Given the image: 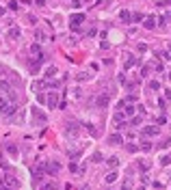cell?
I'll return each instance as SVG.
<instances>
[{
    "instance_id": "31",
    "label": "cell",
    "mask_w": 171,
    "mask_h": 190,
    "mask_svg": "<svg viewBox=\"0 0 171 190\" xmlns=\"http://www.w3.org/2000/svg\"><path fill=\"white\" fill-rule=\"evenodd\" d=\"M165 22H167V17H158V20H156V26H165Z\"/></svg>"
},
{
    "instance_id": "40",
    "label": "cell",
    "mask_w": 171,
    "mask_h": 190,
    "mask_svg": "<svg viewBox=\"0 0 171 190\" xmlns=\"http://www.w3.org/2000/svg\"><path fill=\"white\" fill-rule=\"evenodd\" d=\"M169 80H171V71H169Z\"/></svg>"
},
{
    "instance_id": "6",
    "label": "cell",
    "mask_w": 171,
    "mask_h": 190,
    "mask_svg": "<svg viewBox=\"0 0 171 190\" xmlns=\"http://www.w3.org/2000/svg\"><path fill=\"white\" fill-rule=\"evenodd\" d=\"M0 184H7V186H11V188H17V186H20V182H17V179H15L13 175H7L4 179L0 177Z\"/></svg>"
},
{
    "instance_id": "4",
    "label": "cell",
    "mask_w": 171,
    "mask_h": 190,
    "mask_svg": "<svg viewBox=\"0 0 171 190\" xmlns=\"http://www.w3.org/2000/svg\"><path fill=\"white\" fill-rule=\"evenodd\" d=\"M143 136H158V128L156 125H145V128L141 130Z\"/></svg>"
},
{
    "instance_id": "36",
    "label": "cell",
    "mask_w": 171,
    "mask_h": 190,
    "mask_svg": "<svg viewBox=\"0 0 171 190\" xmlns=\"http://www.w3.org/2000/svg\"><path fill=\"white\" fill-rule=\"evenodd\" d=\"M35 4H37V7H43V4H46V0H35Z\"/></svg>"
},
{
    "instance_id": "10",
    "label": "cell",
    "mask_w": 171,
    "mask_h": 190,
    "mask_svg": "<svg viewBox=\"0 0 171 190\" xmlns=\"http://www.w3.org/2000/svg\"><path fill=\"white\" fill-rule=\"evenodd\" d=\"M123 143V138H121V134H111V136H109V145H121Z\"/></svg>"
},
{
    "instance_id": "17",
    "label": "cell",
    "mask_w": 171,
    "mask_h": 190,
    "mask_svg": "<svg viewBox=\"0 0 171 190\" xmlns=\"http://www.w3.org/2000/svg\"><path fill=\"white\" fill-rule=\"evenodd\" d=\"M9 37H11V39H20V28H17V26H13V28L9 30Z\"/></svg>"
},
{
    "instance_id": "13",
    "label": "cell",
    "mask_w": 171,
    "mask_h": 190,
    "mask_svg": "<svg viewBox=\"0 0 171 190\" xmlns=\"http://www.w3.org/2000/svg\"><path fill=\"white\" fill-rule=\"evenodd\" d=\"M121 106H123V117H134V106L132 104H123L121 102Z\"/></svg>"
},
{
    "instance_id": "19",
    "label": "cell",
    "mask_w": 171,
    "mask_h": 190,
    "mask_svg": "<svg viewBox=\"0 0 171 190\" xmlns=\"http://www.w3.org/2000/svg\"><path fill=\"white\" fill-rule=\"evenodd\" d=\"M106 164H109L111 169H117V166H119V160H117V158L113 156V158H109V160H106Z\"/></svg>"
},
{
    "instance_id": "15",
    "label": "cell",
    "mask_w": 171,
    "mask_h": 190,
    "mask_svg": "<svg viewBox=\"0 0 171 190\" xmlns=\"http://www.w3.org/2000/svg\"><path fill=\"white\" fill-rule=\"evenodd\" d=\"M46 86H48V80H39V82H35V84H33L35 91H43Z\"/></svg>"
},
{
    "instance_id": "2",
    "label": "cell",
    "mask_w": 171,
    "mask_h": 190,
    "mask_svg": "<svg viewBox=\"0 0 171 190\" xmlns=\"http://www.w3.org/2000/svg\"><path fill=\"white\" fill-rule=\"evenodd\" d=\"M83 22H85V15H83V13H74V15L69 17V24H71V28H74V30H76Z\"/></svg>"
},
{
    "instance_id": "24",
    "label": "cell",
    "mask_w": 171,
    "mask_h": 190,
    "mask_svg": "<svg viewBox=\"0 0 171 190\" xmlns=\"http://www.w3.org/2000/svg\"><path fill=\"white\" fill-rule=\"evenodd\" d=\"M126 149H128L130 153H137V151H139V147H137L134 143H128V145H126Z\"/></svg>"
},
{
    "instance_id": "16",
    "label": "cell",
    "mask_w": 171,
    "mask_h": 190,
    "mask_svg": "<svg viewBox=\"0 0 171 190\" xmlns=\"http://www.w3.org/2000/svg\"><path fill=\"white\" fill-rule=\"evenodd\" d=\"M117 177H119V175H117V171H111V173L106 175V184H115Z\"/></svg>"
},
{
    "instance_id": "38",
    "label": "cell",
    "mask_w": 171,
    "mask_h": 190,
    "mask_svg": "<svg viewBox=\"0 0 171 190\" xmlns=\"http://www.w3.org/2000/svg\"><path fill=\"white\" fill-rule=\"evenodd\" d=\"M0 15H4V9H2V7H0Z\"/></svg>"
},
{
    "instance_id": "35",
    "label": "cell",
    "mask_w": 171,
    "mask_h": 190,
    "mask_svg": "<svg viewBox=\"0 0 171 190\" xmlns=\"http://www.w3.org/2000/svg\"><path fill=\"white\" fill-rule=\"evenodd\" d=\"M137 48H139V52H145V50H147V46H145V43H139Z\"/></svg>"
},
{
    "instance_id": "34",
    "label": "cell",
    "mask_w": 171,
    "mask_h": 190,
    "mask_svg": "<svg viewBox=\"0 0 171 190\" xmlns=\"http://www.w3.org/2000/svg\"><path fill=\"white\" fill-rule=\"evenodd\" d=\"M132 20H134V22H141V20H143V15H141V13H134V15H132Z\"/></svg>"
},
{
    "instance_id": "43",
    "label": "cell",
    "mask_w": 171,
    "mask_h": 190,
    "mask_svg": "<svg viewBox=\"0 0 171 190\" xmlns=\"http://www.w3.org/2000/svg\"><path fill=\"white\" fill-rule=\"evenodd\" d=\"M169 17H171V11H169Z\"/></svg>"
},
{
    "instance_id": "28",
    "label": "cell",
    "mask_w": 171,
    "mask_h": 190,
    "mask_svg": "<svg viewBox=\"0 0 171 190\" xmlns=\"http://www.w3.org/2000/svg\"><path fill=\"white\" fill-rule=\"evenodd\" d=\"M156 54H158L160 58H165V61H171V54L169 52H156Z\"/></svg>"
},
{
    "instance_id": "26",
    "label": "cell",
    "mask_w": 171,
    "mask_h": 190,
    "mask_svg": "<svg viewBox=\"0 0 171 190\" xmlns=\"http://www.w3.org/2000/svg\"><path fill=\"white\" fill-rule=\"evenodd\" d=\"M121 190H132V179H123V186Z\"/></svg>"
},
{
    "instance_id": "5",
    "label": "cell",
    "mask_w": 171,
    "mask_h": 190,
    "mask_svg": "<svg viewBox=\"0 0 171 190\" xmlns=\"http://www.w3.org/2000/svg\"><path fill=\"white\" fill-rule=\"evenodd\" d=\"M109 102H111V99H109V95H106V93H100V95H97V99H95L97 108H106V106H109Z\"/></svg>"
},
{
    "instance_id": "3",
    "label": "cell",
    "mask_w": 171,
    "mask_h": 190,
    "mask_svg": "<svg viewBox=\"0 0 171 190\" xmlns=\"http://www.w3.org/2000/svg\"><path fill=\"white\" fill-rule=\"evenodd\" d=\"M43 171H46V166H43V164H39V166H35V169H33L35 184H41V179H43Z\"/></svg>"
},
{
    "instance_id": "37",
    "label": "cell",
    "mask_w": 171,
    "mask_h": 190,
    "mask_svg": "<svg viewBox=\"0 0 171 190\" xmlns=\"http://www.w3.org/2000/svg\"><path fill=\"white\" fill-rule=\"evenodd\" d=\"M2 106H7V99H4V97H0V108H2Z\"/></svg>"
},
{
    "instance_id": "30",
    "label": "cell",
    "mask_w": 171,
    "mask_h": 190,
    "mask_svg": "<svg viewBox=\"0 0 171 190\" xmlns=\"http://www.w3.org/2000/svg\"><path fill=\"white\" fill-rule=\"evenodd\" d=\"M7 149H9V153H11V156H17V149H15V145H9Z\"/></svg>"
},
{
    "instance_id": "29",
    "label": "cell",
    "mask_w": 171,
    "mask_h": 190,
    "mask_svg": "<svg viewBox=\"0 0 171 190\" xmlns=\"http://www.w3.org/2000/svg\"><path fill=\"white\" fill-rule=\"evenodd\" d=\"M141 119H143V115H141V117H132L130 123H132V125H139V123H141Z\"/></svg>"
},
{
    "instance_id": "42",
    "label": "cell",
    "mask_w": 171,
    "mask_h": 190,
    "mask_svg": "<svg viewBox=\"0 0 171 190\" xmlns=\"http://www.w3.org/2000/svg\"><path fill=\"white\" fill-rule=\"evenodd\" d=\"M2 190H11V188H2Z\"/></svg>"
},
{
    "instance_id": "12",
    "label": "cell",
    "mask_w": 171,
    "mask_h": 190,
    "mask_svg": "<svg viewBox=\"0 0 171 190\" xmlns=\"http://www.w3.org/2000/svg\"><path fill=\"white\" fill-rule=\"evenodd\" d=\"M65 130H67V134H76L78 132V123L76 121H67L65 123Z\"/></svg>"
},
{
    "instance_id": "39",
    "label": "cell",
    "mask_w": 171,
    "mask_h": 190,
    "mask_svg": "<svg viewBox=\"0 0 171 190\" xmlns=\"http://www.w3.org/2000/svg\"><path fill=\"white\" fill-rule=\"evenodd\" d=\"M169 54H171V43H169Z\"/></svg>"
},
{
    "instance_id": "20",
    "label": "cell",
    "mask_w": 171,
    "mask_h": 190,
    "mask_svg": "<svg viewBox=\"0 0 171 190\" xmlns=\"http://www.w3.org/2000/svg\"><path fill=\"white\" fill-rule=\"evenodd\" d=\"M0 91H4V93L9 95V93H11V84H9V82H4V80H2V82H0Z\"/></svg>"
},
{
    "instance_id": "22",
    "label": "cell",
    "mask_w": 171,
    "mask_h": 190,
    "mask_svg": "<svg viewBox=\"0 0 171 190\" xmlns=\"http://www.w3.org/2000/svg\"><path fill=\"white\" fill-rule=\"evenodd\" d=\"M167 147H171V136H169V138H165L163 143L158 145V149H167Z\"/></svg>"
},
{
    "instance_id": "23",
    "label": "cell",
    "mask_w": 171,
    "mask_h": 190,
    "mask_svg": "<svg viewBox=\"0 0 171 190\" xmlns=\"http://www.w3.org/2000/svg\"><path fill=\"white\" fill-rule=\"evenodd\" d=\"M149 89H152V91H158V89H160V82H158V80H149Z\"/></svg>"
},
{
    "instance_id": "21",
    "label": "cell",
    "mask_w": 171,
    "mask_h": 190,
    "mask_svg": "<svg viewBox=\"0 0 171 190\" xmlns=\"http://www.w3.org/2000/svg\"><path fill=\"white\" fill-rule=\"evenodd\" d=\"M126 58H128V61H126V63H123V69H130V67L134 65V58L130 56V54H128V56H126Z\"/></svg>"
},
{
    "instance_id": "27",
    "label": "cell",
    "mask_w": 171,
    "mask_h": 190,
    "mask_svg": "<svg viewBox=\"0 0 171 190\" xmlns=\"http://www.w3.org/2000/svg\"><path fill=\"white\" fill-rule=\"evenodd\" d=\"M41 190H57V182H50V184H46Z\"/></svg>"
},
{
    "instance_id": "9",
    "label": "cell",
    "mask_w": 171,
    "mask_h": 190,
    "mask_svg": "<svg viewBox=\"0 0 171 190\" xmlns=\"http://www.w3.org/2000/svg\"><path fill=\"white\" fill-rule=\"evenodd\" d=\"M33 119H35V121H39V123L43 125V123H46V115H43L41 110H37V108H35V110H33Z\"/></svg>"
},
{
    "instance_id": "33",
    "label": "cell",
    "mask_w": 171,
    "mask_h": 190,
    "mask_svg": "<svg viewBox=\"0 0 171 190\" xmlns=\"http://www.w3.org/2000/svg\"><path fill=\"white\" fill-rule=\"evenodd\" d=\"M139 169H141V171H147V169H149V162H141Z\"/></svg>"
},
{
    "instance_id": "11",
    "label": "cell",
    "mask_w": 171,
    "mask_h": 190,
    "mask_svg": "<svg viewBox=\"0 0 171 190\" xmlns=\"http://www.w3.org/2000/svg\"><path fill=\"white\" fill-rule=\"evenodd\" d=\"M119 20H121L123 24H130V22H132V15H130V11H128V9H123V11L119 13Z\"/></svg>"
},
{
    "instance_id": "41",
    "label": "cell",
    "mask_w": 171,
    "mask_h": 190,
    "mask_svg": "<svg viewBox=\"0 0 171 190\" xmlns=\"http://www.w3.org/2000/svg\"><path fill=\"white\" fill-rule=\"evenodd\" d=\"M104 190H113V188H104Z\"/></svg>"
},
{
    "instance_id": "18",
    "label": "cell",
    "mask_w": 171,
    "mask_h": 190,
    "mask_svg": "<svg viewBox=\"0 0 171 190\" xmlns=\"http://www.w3.org/2000/svg\"><path fill=\"white\" fill-rule=\"evenodd\" d=\"M141 149L145 151V153H149L152 149H154V145H152V143H147V140H143V143H141Z\"/></svg>"
},
{
    "instance_id": "25",
    "label": "cell",
    "mask_w": 171,
    "mask_h": 190,
    "mask_svg": "<svg viewBox=\"0 0 171 190\" xmlns=\"http://www.w3.org/2000/svg\"><path fill=\"white\" fill-rule=\"evenodd\" d=\"M52 76H57V67H48L46 69V78H52Z\"/></svg>"
},
{
    "instance_id": "32",
    "label": "cell",
    "mask_w": 171,
    "mask_h": 190,
    "mask_svg": "<svg viewBox=\"0 0 171 190\" xmlns=\"http://www.w3.org/2000/svg\"><path fill=\"white\" fill-rule=\"evenodd\" d=\"M91 160H93V162H102V153H93Z\"/></svg>"
},
{
    "instance_id": "14",
    "label": "cell",
    "mask_w": 171,
    "mask_h": 190,
    "mask_svg": "<svg viewBox=\"0 0 171 190\" xmlns=\"http://www.w3.org/2000/svg\"><path fill=\"white\" fill-rule=\"evenodd\" d=\"M48 106H50V108L59 106V95H57V93H50V97H48Z\"/></svg>"
},
{
    "instance_id": "1",
    "label": "cell",
    "mask_w": 171,
    "mask_h": 190,
    "mask_svg": "<svg viewBox=\"0 0 171 190\" xmlns=\"http://www.w3.org/2000/svg\"><path fill=\"white\" fill-rule=\"evenodd\" d=\"M15 110H17V106H15V104H7V106L0 108V115H2L4 119H11V117L15 115Z\"/></svg>"
},
{
    "instance_id": "7",
    "label": "cell",
    "mask_w": 171,
    "mask_h": 190,
    "mask_svg": "<svg viewBox=\"0 0 171 190\" xmlns=\"http://www.w3.org/2000/svg\"><path fill=\"white\" fill-rule=\"evenodd\" d=\"M143 26H145L147 30H154V28H156V17H154V15L143 17Z\"/></svg>"
},
{
    "instance_id": "8",
    "label": "cell",
    "mask_w": 171,
    "mask_h": 190,
    "mask_svg": "<svg viewBox=\"0 0 171 190\" xmlns=\"http://www.w3.org/2000/svg\"><path fill=\"white\" fill-rule=\"evenodd\" d=\"M43 166H46V171H48L50 175H57V173H59V169H61V166H59V162H48V164H43Z\"/></svg>"
}]
</instances>
